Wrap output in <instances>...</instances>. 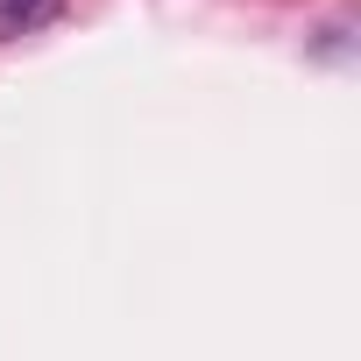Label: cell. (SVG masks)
<instances>
[{
  "mask_svg": "<svg viewBox=\"0 0 361 361\" xmlns=\"http://www.w3.org/2000/svg\"><path fill=\"white\" fill-rule=\"evenodd\" d=\"M71 0H0V43H22V36H43L50 22H64Z\"/></svg>",
  "mask_w": 361,
  "mask_h": 361,
  "instance_id": "6da1fadb",
  "label": "cell"
}]
</instances>
